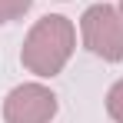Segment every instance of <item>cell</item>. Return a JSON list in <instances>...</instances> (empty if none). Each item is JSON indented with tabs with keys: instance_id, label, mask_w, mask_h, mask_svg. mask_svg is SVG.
Masks as SVG:
<instances>
[{
	"instance_id": "obj_5",
	"label": "cell",
	"mask_w": 123,
	"mask_h": 123,
	"mask_svg": "<svg viewBox=\"0 0 123 123\" xmlns=\"http://www.w3.org/2000/svg\"><path fill=\"white\" fill-rule=\"evenodd\" d=\"M30 3L33 0H0V23H10L17 17H23L30 10Z\"/></svg>"
},
{
	"instance_id": "obj_4",
	"label": "cell",
	"mask_w": 123,
	"mask_h": 123,
	"mask_svg": "<svg viewBox=\"0 0 123 123\" xmlns=\"http://www.w3.org/2000/svg\"><path fill=\"white\" fill-rule=\"evenodd\" d=\"M106 113L117 123H123V80H117L110 86V93H106Z\"/></svg>"
},
{
	"instance_id": "obj_3",
	"label": "cell",
	"mask_w": 123,
	"mask_h": 123,
	"mask_svg": "<svg viewBox=\"0 0 123 123\" xmlns=\"http://www.w3.org/2000/svg\"><path fill=\"white\" fill-rule=\"evenodd\" d=\"M57 117V93L43 83H20L3 100L7 123H50Z\"/></svg>"
},
{
	"instance_id": "obj_1",
	"label": "cell",
	"mask_w": 123,
	"mask_h": 123,
	"mask_svg": "<svg viewBox=\"0 0 123 123\" xmlns=\"http://www.w3.org/2000/svg\"><path fill=\"white\" fill-rule=\"evenodd\" d=\"M73 47H77L73 23L60 13H50L30 27L20 50V63L37 77H57L67 67V60L73 57Z\"/></svg>"
},
{
	"instance_id": "obj_2",
	"label": "cell",
	"mask_w": 123,
	"mask_h": 123,
	"mask_svg": "<svg viewBox=\"0 0 123 123\" xmlns=\"http://www.w3.org/2000/svg\"><path fill=\"white\" fill-rule=\"evenodd\" d=\"M83 47L90 53L103 57L106 63L123 60V20L117 13V7L110 3H93L80 20Z\"/></svg>"
},
{
	"instance_id": "obj_6",
	"label": "cell",
	"mask_w": 123,
	"mask_h": 123,
	"mask_svg": "<svg viewBox=\"0 0 123 123\" xmlns=\"http://www.w3.org/2000/svg\"><path fill=\"white\" fill-rule=\"evenodd\" d=\"M117 13H120V20H123V0H120V3H117Z\"/></svg>"
}]
</instances>
